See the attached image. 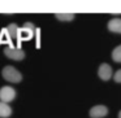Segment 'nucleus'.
<instances>
[{
	"mask_svg": "<svg viewBox=\"0 0 121 118\" xmlns=\"http://www.w3.org/2000/svg\"><path fill=\"white\" fill-rule=\"evenodd\" d=\"M5 30H7V33H8V35H9V38H11V39L18 40V34H20V27H18V25L11 24V25H8V26L5 27Z\"/></svg>",
	"mask_w": 121,
	"mask_h": 118,
	"instance_id": "nucleus-8",
	"label": "nucleus"
},
{
	"mask_svg": "<svg viewBox=\"0 0 121 118\" xmlns=\"http://www.w3.org/2000/svg\"><path fill=\"white\" fill-rule=\"evenodd\" d=\"M13 113L11 105L7 104V102L0 101V118H9Z\"/></svg>",
	"mask_w": 121,
	"mask_h": 118,
	"instance_id": "nucleus-9",
	"label": "nucleus"
},
{
	"mask_svg": "<svg viewBox=\"0 0 121 118\" xmlns=\"http://www.w3.org/2000/svg\"><path fill=\"white\" fill-rule=\"evenodd\" d=\"M34 31H35V26L33 22H25L24 26L20 29V34H18V42H21L22 39H31L33 35H34Z\"/></svg>",
	"mask_w": 121,
	"mask_h": 118,
	"instance_id": "nucleus-4",
	"label": "nucleus"
},
{
	"mask_svg": "<svg viewBox=\"0 0 121 118\" xmlns=\"http://www.w3.org/2000/svg\"><path fill=\"white\" fill-rule=\"evenodd\" d=\"M1 77H3L4 81L9 82V83H20L22 81V74L20 70H17L14 66L12 65H7L3 68L1 70Z\"/></svg>",
	"mask_w": 121,
	"mask_h": 118,
	"instance_id": "nucleus-1",
	"label": "nucleus"
},
{
	"mask_svg": "<svg viewBox=\"0 0 121 118\" xmlns=\"http://www.w3.org/2000/svg\"><path fill=\"white\" fill-rule=\"evenodd\" d=\"M118 118H121V110L118 112Z\"/></svg>",
	"mask_w": 121,
	"mask_h": 118,
	"instance_id": "nucleus-13",
	"label": "nucleus"
},
{
	"mask_svg": "<svg viewBox=\"0 0 121 118\" xmlns=\"http://www.w3.org/2000/svg\"><path fill=\"white\" fill-rule=\"evenodd\" d=\"M98 75H99V78L102 79V81H109L113 75L112 68L105 62L102 64V65L99 66V69H98Z\"/></svg>",
	"mask_w": 121,
	"mask_h": 118,
	"instance_id": "nucleus-5",
	"label": "nucleus"
},
{
	"mask_svg": "<svg viewBox=\"0 0 121 118\" xmlns=\"http://www.w3.org/2000/svg\"><path fill=\"white\" fill-rule=\"evenodd\" d=\"M4 55H5L7 58L13 61H22L25 57H26V53L22 49L21 47H13V45H7L3 49Z\"/></svg>",
	"mask_w": 121,
	"mask_h": 118,
	"instance_id": "nucleus-2",
	"label": "nucleus"
},
{
	"mask_svg": "<svg viewBox=\"0 0 121 118\" xmlns=\"http://www.w3.org/2000/svg\"><path fill=\"white\" fill-rule=\"evenodd\" d=\"M55 17L61 22H70L74 20V13H56Z\"/></svg>",
	"mask_w": 121,
	"mask_h": 118,
	"instance_id": "nucleus-10",
	"label": "nucleus"
},
{
	"mask_svg": "<svg viewBox=\"0 0 121 118\" xmlns=\"http://www.w3.org/2000/svg\"><path fill=\"white\" fill-rule=\"evenodd\" d=\"M16 96H17V92H16V90H14L13 87L3 86L1 88H0V101L9 104V102H12L14 99H16Z\"/></svg>",
	"mask_w": 121,
	"mask_h": 118,
	"instance_id": "nucleus-3",
	"label": "nucleus"
},
{
	"mask_svg": "<svg viewBox=\"0 0 121 118\" xmlns=\"http://www.w3.org/2000/svg\"><path fill=\"white\" fill-rule=\"evenodd\" d=\"M89 114L91 118H103L108 114V108L105 105H95L90 109Z\"/></svg>",
	"mask_w": 121,
	"mask_h": 118,
	"instance_id": "nucleus-6",
	"label": "nucleus"
},
{
	"mask_svg": "<svg viewBox=\"0 0 121 118\" xmlns=\"http://www.w3.org/2000/svg\"><path fill=\"white\" fill-rule=\"evenodd\" d=\"M107 27H108V30H109V31L117 33V34H121V18L115 17V18L109 20Z\"/></svg>",
	"mask_w": 121,
	"mask_h": 118,
	"instance_id": "nucleus-7",
	"label": "nucleus"
},
{
	"mask_svg": "<svg viewBox=\"0 0 121 118\" xmlns=\"http://www.w3.org/2000/svg\"><path fill=\"white\" fill-rule=\"evenodd\" d=\"M112 58L116 62H121V44L117 45V47L112 51Z\"/></svg>",
	"mask_w": 121,
	"mask_h": 118,
	"instance_id": "nucleus-11",
	"label": "nucleus"
},
{
	"mask_svg": "<svg viewBox=\"0 0 121 118\" xmlns=\"http://www.w3.org/2000/svg\"><path fill=\"white\" fill-rule=\"evenodd\" d=\"M113 79L116 83H121V69H118L115 74H113Z\"/></svg>",
	"mask_w": 121,
	"mask_h": 118,
	"instance_id": "nucleus-12",
	"label": "nucleus"
}]
</instances>
